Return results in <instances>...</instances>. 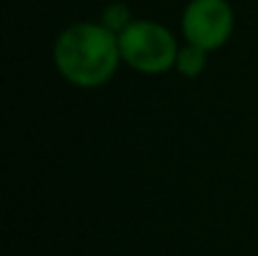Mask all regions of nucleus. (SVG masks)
<instances>
[{
	"mask_svg": "<svg viewBox=\"0 0 258 256\" xmlns=\"http://www.w3.org/2000/svg\"><path fill=\"white\" fill-rule=\"evenodd\" d=\"M236 12L229 0H188L181 12V34L186 43L200 45L206 52L220 50L231 41Z\"/></svg>",
	"mask_w": 258,
	"mask_h": 256,
	"instance_id": "3",
	"label": "nucleus"
},
{
	"mask_svg": "<svg viewBox=\"0 0 258 256\" xmlns=\"http://www.w3.org/2000/svg\"><path fill=\"white\" fill-rule=\"evenodd\" d=\"M57 73L77 89H100L120 68L118 34L100 21H77L57 34L52 45Z\"/></svg>",
	"mask_w": 258,
	"mask_h": 256,
	"instance_id": "1",
	"label": "nucleus"
},
{
	"mask_svg": "<svg viewBox=\"0 0 258 256\" xmlns=\"http://www.w3.org/2000/svg\"><path fill=\"white\" fill-rule=\"evenodd\" d=\"M122 63L141 75H163L174 71L179 41L170 27L152 18H134L118 34Z\"/></svg>",
	"mask_w": 258,
	"mask_h": 256,
	"instance_id": "2",
	"label": "nucleus"
},
{
	"mask_svg": "<svg viewBox=\"0 0 258 256\" xmlns=\"http://www.w3.org/2000/svg\"><path fill=\"white\" fill-rule=\"evenodd\" d=\"M206 63H209V52L204 48L192 43H183L177 52L174 71L181 77H186V80H195V77H200L206 71Z\"/></svg>",
	"mask_w": 258,
	"mask_h": 256,
	"instance_id": "4",
	"label": "nucleus"
},
{
	"mask_svg": "<svg viewBox=\"0 0 258 256\" xmlns=\"http://www.w3.org/2000/svg\"><path fill=\"white\" fill-rule=\"evenodd\" d=\"M132 21H134V14L125 3H109L100 12V23L104 27H109L111 32H116V34H120Z\"/></svg>",
	"mask_w": 258,
	"mask_h": 256,
	"instance_id": "5",
	"label": "nucleus"
}]
</instances>
